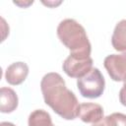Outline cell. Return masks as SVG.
Listing matches in <instances>:
<instances>
[{
    "mask_svg": "<svg viewBox=\"0 0 126 126\" xmlns=\"http://www.w3.org/2000/svg\"><path fill=\"white\" fill-rule=\"evenodd\" d=\"M29 75V66L25 62H15L9 65L5 71L6 81L13 86L22 84Z\"/></svg>",
    "mask_w": 126,
    "mask_h": 126,
    "instance_id": "cell-7",
    "label": "cell"
},
{
    "mask_svg": "<svg viewBox=\"0 0 126 126\" xmlns=\"http://www.w3.org/2000/svg\"><path fill=\"white\" fill-rule=\"evenodd\" d=\"M111 43L115 50L126 52V20H121L116 24L112 33Z\"/></svg>",
    "mask_w": 126,
    "mask_h": 126,
    "instance_id": "cell-9",
    "label": "cell"
},
{
    "mask_svg": "<svg viewBox=\"0 0 126 126\" xmlns=\"http://www.w3.org/2000/svg\"><path fill=\"white\" fill-rule=\"evenodd\" d=\"M78 116L83 122L94 124L103 118V108L98 103L84 102L80 104Z\"/></svg>",
    "mask_w": 126,
    "mask_h": 126,
    "instance_id": "cell-6",
    "label": "cell"
},
{
    "mask_svg": "<svg viewBox=\"0 0 126 126\" xmlns=\"http://www.w3.org/2000/svg\"><path fill=\"white\" fill-rule=\"evenodd\" d=\"M77 87L82 96L87 98L99 97L105 87V81L97 68H93L87 75L77 80Z\"/></svg>",
    "mask_w": 126,
    "mask_h": 126,
    "instance_id": "cell-3",
    "label": "cell"
},
{
    "mask_svg": "<svg viewBox=\"0 0 126 126\" xmlns=\"http://www.w3.org/2000/svg\"><path fill=\"white\" fill-rule=\"evenodd\" d=\"M103 65L113 81L120 82L126 79V52L106 56Z\"/></svg>",
    "mask_w": 126,
    "mask_h": 126,
    "instance_id": "cell-5",
    "label": "cell"
},
{
    "mask_svg": "<svg viewBox=\"0 0 126 126\" xmlns=\"http://www.w3.org/2000/svg\"><path fill=\"white\" fill-rule=\"evenodd\" d=\"M29 126H54L51 116L43 109L33 110L29 116Z\"/></svg>",
    "mask_w": 126,
    "mask_h": 126,
    "instance_id": "cell-10",
    "label": "cell"
},
{
    "mask_svg": "<svg viewBox=\"0 0 126 126\" xmlns=\"http://www.w3.org/2000/svg\"><path fill=\"white\" fill-rule=\"evenodd\" d=\"M44 102L55 113L66 120H73L79 115L80 104L73 92L67 89L65 81L58 73H47L40 82Z\"/></svg>",
    "mask_w": 126,
    "mask_h": 126,
    "instance_id": "cell-1",
    "label": "cell"
},
{
    "mask_svg": "<svg viewBox=\"0 0 126 126\" xmlns=\"http://www.w3.org/2000/svg\"><path fill=\"white\" fill-rule=\"evenodd\" d=\"M18 95L11 88L2 87L0 90V111L11 113L18 107Z\"/></svg>",
    "mask_w": 126,
    "mask_h": 126,
    "instance_id": "cell-8",
    "label": "cell"
},
{
    "mask_svg": "<svg viewBox=\"0 0 126 126\" xmlns=\"http://www.w3.org/2000/svg\"><path fill=\"white\" fill-rule=\"evenodd\" d=\"M92 126H126V114L115 112L94 123Z\"/></svg>",
    "mask_w": 126,
    "mask_h": 126,
    "instance_id": "cell-11",
    "label": "cell"
},
{
    "mask_svg": "<svg viewBox=\"0 0 126 126\" xmlns=\"http://www.w3.org/2000/svg\"><path fill=\"white\" fill-rule=\"evenodd\" d=\"M0 126H16L15 124L11 123V122H1L0 123Z\"/></svg>",
    "mask_w": 126,
    "mask_h": 126,
    "instance_id": "cell-13",
    "label": "cell"
},
{
    "mask_svg": "<svg viewBox=\"0 0 126 126\" xmlns=\"http://www.w3.org/2000/svg\"><path fill=\"white\" fill-rule=\"evenodd\" d=\"M57 36L70 53L91 54L92 45L84 27L74 19H65L57 27Z\"/></svg>",
    "mask_w": 126,
    "mask_h": 126,
    "instance_id": "cell-2",
    "label": "cell"
},
{
    "mask_svg": "<svg viewBox=\"0 0 126 126\" xmlns=\"http://www.w3.org/2000/svg\"><path fill=\"white\" fill-rule=\"evenodd\" d=\"M123 82H124L123 87L119 92V100H120L122 105L126 106V79Z\"/></svg>",
    "mask_w": 126,
    "mask_h": 126,
    "instance_id": "cell-12",
    "label": "cell"
},
{
    "mask_svg": "<svg viewBox=\"0 0 126 126\" xmlns=\"http://www.w3.org/2000/svg\"><path fill=\"white\" fill-rule=\"evenodd\" d=\"M62 68L67 76L80 79L93 69V58L91 54L70 53L64 60Z\"/></svg>",
    "mask_w": 126,
    "mask_h": 126,
    "instance_id": "cell-4",
    "label": "cell"
}]
</instances>
